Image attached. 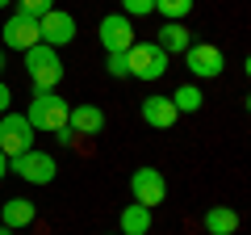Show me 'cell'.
Wrapping results in <instances>:
<instances>
[{"mask_svg": "<svg viewBox=\"0 0 251 235\" xmlns=\"http://www.w3.org/2000/svg\"><path fill=\"white\" fill-rule=\"evenodd\" d=\"M4 176H9V155L0 151V181H4Z\"/></svg>", "mask_w": 251, "mask_h": 235, "instance_id": "obj_24", "label": "cell"}, {"mask_svg": "<svg viewBox=\"0 0 251 235\" xmlns=\"http://www.w3.org/2000/svg\"><path fill=\"white\" fill-rule=\"evenodd\" d=\"M155 46H159L163 55H184L188 46H193V34L184 29V21H168V26L159 29V38H155Z\"/></svg>", "mask_w": 251, "mask_h": 235, "instance_id": "obj_14", "label": "cell"}, {"mask_svg": "<svg viewBox=\"0 0 251 235\" xmlns=\"http://www.w3.org/2000/svg\"><path fill=\"white\" fill-rule=\"evenodd\" d=\"M184 63H188V72L197 76V80H214V76H222L226 55L218 51L214 42H193V46L184 51Z\"/></svg>", "mask_w": 251, "mask_h": 235, "instance_id": "obj_9", "label": "cell"}, {"mask_svg": "<svg viewBox=\"0 0 251 235\" xmlns=\"http://www.w3.org/2000/svg\"><path fill=\"white\" fill-rule=\"evenodd\" d=\"M9 172H13V176H21L25 185H50L54 176H59V164H54V155L29 147V151H21V155H13V160H9Z\"/></svg>", "mask_w": 251, "mask_h": 235, "instance_id": "obj_4", "label": "cell"}, {"mask_svg": "<svg viewBox=\"0 0 251 235\" xmlns=\"http://www.w3.org/2000/svg\"><path fill=\"white\" fill-rule=\"evenodd\" d=\"M130 193H134L138 206L155 210L163 198H168V181H163L159 168H134V176H130Z\"/></svg>", "mask_w": 251, "mask_h": 235, "instance_id": "obj_8", "label": "cell"}, {"mask_svg": "<svg viewBox=\"0 0 251 235\" xmlns=\"http://www.w3.org/2000/svg\"><path fill=\"white\" fill-rule=\"evenodd\" d=\"M138 114H143V122L147 126H155V130H168V126H176V105H172V97H159V92H151V97H143L138 101Z\"/></svg>", "mask_w": 251, "mask_h": 235, "instance_id": "obj_11", "label": "cell"}, {"mask_svg": "<svg viewBox=\"0 0 251 235\" xmlns=\"http://www.w3.org/2000/svg\"><path fill=\"white\" fill-rule=\"evenodd\" d=\"M9 4H13V0H0V9H9Z\"/></svg>", "mask_w": 251, "mask_h": 235, "instance_id": "obj_26", "label": "cell"}, {"mask_svg": "<svg viewBox=\"0 0 251 235\" xmlns=\"http://www.w3.org/2000/svg\"><path fill=\"white\" fill-rule=\"evenodd\" d=\"M0 235H13V231H9V227H0Z\"/></svg>", "mask_w": 251, "mask_h": 235, "instance_id": "obj_27", "label": "cell"}, {"mask_svg": "<svg viewBox=\"0 0 251 235\" xmlns=\"http://www.w3.org/2000/svg\"><path fill=\"white\" fill-rule=\"evenodd\" d=\"M97 38H100V46H105V55H126L130 46L138 42V38H134V21L126 17V13H109V17H100Z\"/></svg>", "mask_w": 251, "mask_h": 235, "instance_id": "obj_5", "label": "cell"}, {"mask_svg": "<svg viewBox=\"0 0 251 235\" xmlns=\"http://www.w3.org/2000/svg\"><path fill=\"white\" fill-rule=\"evenodd\" d=\"M168 67H172V55H163L155 42H134L130 51H126V72L138 76V80H147V84L163 80Z\"/></svg>", "mask_w": 251, "mask_h": 235, "instance_id": "obj_2", "label": "cell"}, {"mask_svg": "<svg viewBox=\"0 0 251 235\" xmlns=\"http://www.w3.org/2000/svg\"><path fill=\"white\" fill-rule=\"evenodd\" d=\"M105 72L117 76V80H122V76H130V72H126V55H109V59H105Z\"/></svg>", "mask_w": 251, "mask_h": 235, "instance_id": "obj_21", "label": "cell"}, {"mask_svg": "<svg viewBox=\"0 0 251 235\" xmlns=\"http://www.w3.org/2000/svg\"><path fill=\"white\" fill-rule=\"evenodd\" d=\"M25 72H29V80H34V88L38 92H54L59 88V80H63V59H59V51L54 46H29L25 51Z\"/></svg>", "mask_w": 251, "mask_h": 235, "instance_id": "obj_1", "label": "cell"}, {"mask_svg": "<svg viewBox=\"0 0 251 235\" xmlns=\"http://www.w3.org/2000/svg\"><path fill=\"white\" fill-rule=\"evenodd\" d=\"M0 72H4V46H0Z\"/></svg>", "mask_w": 251, "mask_h": 235, "instance_id": "obj_25", "label": "cell"}, {"mask_svg": "<svg viewBox=\"0 0 251 235\" xmlns=\"http://www.w3.org/2000/svg\"><path fill=\"white\" fill-rule=\"evenodd\" d=\"M201 101H205V97H201L197 84H180V88L172 92V105H176V114H197Z\"/></svg>", "mask_w": 251, "mask_h": 235, "instance_id": "obj_17", "label": "cell"}, {"mask_svg": "<svg viewBox=\"0 0 251 235\" xmlns=\"http://www.w3.org/2000/svg\"><path fill=\"white\" fill-rule=\"evenodd\" d=\"M205 231H209V235H234V231H239V214H234L230 206L205 210Z\"/></svg>", "mask_w": 251, "mask_h": 235, "instance_id": "obj_16", "label": "cell"}, {"mask_svg": "<svg viewBox=\"0 0 251 235\" xmlns=\"http://www.w3.org/2000/svg\"><path fill=\"white\" fill-rule=\"evenodd\" d=\"M42 38H38V21L34 17H21V13H13L9 21H4V29H0V46L4 51H21L25 55L29 46H38Z\"/></svg>", "mask_w": 251, "mask_h": 235, "instance_id": "obj_10", "label": "cell"}, {"mask_svg": "<svg viewBox=\"0 0 251 235\" xmlns=\"http://www.w3.org/2000/svg\"><path fill=\"white\" fill-rule=\"evenodd\" d=\"M9 101H13V92H9V84L0 80V114H9Z\"/></svg>", "mask_w": 251, "mask_h": 235, "instance_id": "obj_23", "label": "cell"}, {"mask_svg": "<svg viewBox=\"0 0 251 235\" xmlns=\"http://www.w3.org/2000/svg\"><path fill=\"white\" fill-rule=\"evenodd\" d=\"M67 101L59 97V92H34V101H29L25 109V122L34 130H46V135H54L59 126H67Z\"/></svg>", "mask_w": 251, "mask_h": 235, "instance_id": "obj_3", "label": "cell"}, {"mask_svg": "<svg viewBox=\"0 0 251 235\" xmlns=\"http://www.w3.org/2000/svg\"><path fill=\"white\" fill-rule=\"evenodd\" d=\"M67 126L75 130V135H100L105 130V109L100 105H72L67 109Z\"/></svg>", "mask_w": 251, "mask_h": 235, "instance_id": "obj_12", "label": "cell"}, {"mask_svg": "<svg viewBox=\"0 0 251 235\" xmlns=\"http://www.w3.org/2000/svg\"><path fill=\"white\" fill-rule=\"evenodd\" d=\"M122 13L130 21H134V17H151V13H155V0H122Z\"/></svg>", "mask_w": 251, "mask_h": 235, "instance_id": "obj_20", "label": "cell"}, {"mask_svg": "<svg viewBox=\"0 0 251 235\" xmlns=\"http://www.w3.org/2000/svg\"><path fill=\"white\" fill-rule=\"evenodd\" d=\"M54 139H59L63 147H72V143H75V130H72V126H59V130H54Z\"/></svg>", "mask_w": 251, "mask_h": 235, "instance_id": "obj_22", "label": "cell"}, {"mask_svg": "<svg viewBox=\"0 0 251 235\" xmlns=\"http://www.w3.org/2000/svg\"><path fill=\"white\" fill-rule=\"evenodd\" d=\"M117 227H122V235H147L151 231V210L138 206V202H130V206H122V214H117Z\"/></svg>", "mask_w": 251, "mask_h": 235, "instance_id": "obj_15", "label": "cell"}, {"mask_svg": "<svg viewBox=\"0 0 251 235\" xmlns=\"http://www.w3.org/2000/svg\"><path fill=\"white\" fill-rule=\"evenodd\" d=\"M34 147V126L25 122V114H0V151L9 155H21V151H29Z\"/></svg>", "mask_w": 251, "mask_h": 235, "instance_id": "obj_6", "label": "cell"}, {"mask_svg": "<svg viewBox=\"0 0 251 235\" xmlns=\"http://www.w3.org/2000/svg\"><path fill=\"white\" fill-rule=\"evenodd\" d=\"M155 13L168 21H184L193 13V0H155Z\"/></svg>", "mask_w": 251, "mask_h": 235, "instance_id": "obj_18", "label": "cell"}, {"mask_svg": "<svg viewBox=\"0 0 251 235\" xmlns=\"http://www.w3.org/2000/svg\"><path fill=\"white\" fill-rule=\"evenodd\" d=\"M38 38H42V46H54V51L67 46V42H75V17L54 4L46 17H38Z\"/></svg>", "mask_w": 251, "mask_h": 235, "instance_id": "obj_7", "label": "cell"}, {"mask_svg": "<svg viewBox=\"0 0 251 235\" xmlns=\"http://www.w3.org/2000/svg\"><path fill=\"white\" fill-rule=\"evenodd\" d=\"M13 4H17V13H21V17H46V13H50L54 9V0H13Z\"/></svg>", "mask_w": 251, "mask_h": 235, "instance_id": "obj_19", "label": "cell"}, {"mask_svg": "<svg viewBox=\"0 0 251 235\" xmlns=\"http://www.w3.org/2000/svg\"><path fill=\"white\" fill-rule=\"evenodd\" d=\"M34 218H38V210L29 198H9L4 210H0V227H9V231H25Z\"/></svg>", "mask_w": 251, "mask_h": 235, "instance_id": "obj_13", "label": "cell"}]
</instances>
